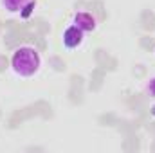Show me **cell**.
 <instances>
[{
  "label": "cell",
  "mask_w": 155,
  "mask_h": 153,
  "mask_svg": "<svg viewBox=\"0 0 155 153\" xmlns=\"http://www.w3.org/2000/svg\"><path fill=\"white\" fill-rule=\"evenodd\" d=\"M41 67V56L31 45L18 47L11 56V69L20 77H33Z\"/></svg>",
  "instance_id": "cell-1"
},
{
  "label": "cell",
  "mask_w": 155,
  "mask_h": 153,
  "mask_svg": "<svg viewBox=\"0 0 155 153\" xmlns=\"http://www.w3.org/2000/svg\"><path fill=\"white\" fill-rule=\"evenodd\" d=\"M83 40H85V33L78 27V25H69L65 31H63V45L67 47V49H78L81 43H83Z\"/></svg>",
  "instance_id": "cell-2"
},
{
  "label": "cell",
  "mask_w": 155,
  "mask_h": 153,
  "mask_svg": "<svg viewBox=\"0 0 155 153\" xmlns=\"http://www.w3.org/2000/svg\"><path fill=\"white\" fill-rule=\"evenodd\" d=\"M72 24L78 25L83 33H92L97 27L96 16L92 13H88V11H78L76 15H74V18H72Z\"/></svg>",
  "instance_id": "cell-3"
},
{
  "label": "cell",
  "mask_w": 155,
  "mask_h": 153,
  "mask_svg": "<svg viewBox=\"0 0 155 153\" xmlns=\"http://www.w3.org/2000/svg\"><path fill=\"white\" fill-rule=\"evenodd\" d=\"M2 2V7L7 11V13H13V15H16V13H22L31 2H35V0H0Z\"/></svg>",
  "instance_id": "cell-4"
},
{
  "label": "cell",
  "mask_w": 155,
  "mask_h": 153,
  "mask_svg": "<svg viewBox=\"0 0 155 153\" xmlns=\"http://www.w3.org/2000/svg\"><path fill=\"white\" fill-rule=\"evenodd\" d=\"M146 92H148L150 97H155V77H152V79L148 81V85H146Z\"/></svg>",
  "instance_id": "cell-5"
},
{
  "label": "cell",
  "mask_w": 155,
  "mask_h": 153,
  "mask_svg": "<svg viewBox=\"0 0 155 153\" xmlns=\"http://www.w3.org/2000/svg\"><path fill=\"white\" fill-rule=\"evenodd\" d=\"M35 7H36V2H31V4H29V5H27V7L20 13V16H22V18H27V16L33 13V9H35Z\"/></svg>",
  "instance_id": "cell-6"
},
{
  "label": "cell",
  "mask_w": 155,
  "mask_h": 153,
  "mask_svg": "<svg viewBox=\"0 0 155 153\" xmlns=\"http://www.w3.org/2000/svg\"><path fill=\"white\" fill-rule=\"evenodd\" d=\"M152 115L155 117V106H152Z\"/></svg>",
  "instance_id": "cell-7"
}]
</instances>
